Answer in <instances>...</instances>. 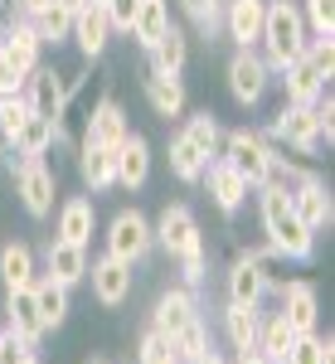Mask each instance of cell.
Returning a JSON list of instances; mask_svg holds the SVG:
<instances>
[{"mask_svg": "<svg viewBox=\"0 0 335 364\" xmlns=\"http://www.w3.org/2000/svg\"><path fill=\"white\" fill-rule=\"evenodd\" d=\"M257 214H262V233H267V248L272 252L292 257V262H311V257H316V233L297 219L287 190L257 185Z\"/></svg>", "mask_w": 335, "mask_h": 364, "instance_id": "cell-1", "label": "cell"}, {"mask_svg": "<svg viewBox=\"0 0 335 364\" xmlns=\"http://www.w3.org/2000/svg\"><path fill=\"white\" fill-rule=\"evenodd\" d=\"M307 20H302V5L292 0H267V15H262V34H257V49H262V63L282 73L287 63L307 54Z\"/></svg>", "mask_w": 335, "mask_h": 364, "instance_id": "cell-2", "label": "cell"}, {"mask_svg": "<svg viewBox=\"0 0 335 364\" xmlns=\"http://www.w3.org/2000/svg\"><path fill=\"white\" fill-rule=\"evenodd\" d=\"M219 161H228V166L248 180V190H257V185H267V170H272V146L257 136V132L238 127V132H223Z\"/></svg>", "mask_w": 335, "mask_h": 364, "instance_id": "cell-3", "label": "cell"}, {"mask_svg": "<svg viewBox=\"0 0 335 364\" xmlns=\"http://www.w3.org/2000/svg\"><path fill=\"white\" fill-rule=\"evenodd\" d=\"M267 83H272V68L262 63L257 49H238V54L228 58V92H233V102L257 107L262 92H267Z\"/></svg>", "mask_w": 335, "mask_h": 364, "instance_id": "cell-4", "label": "cell"}, {"mask_svg": "<svg viewBox=\"0 0 335 364\" xmlns=\"http://www.w3.org/2000/svg\"><path fill=\"white\" fill-rule=\"evenodd\" d=\"M151 248H156V233H151V224H146V214L122 209V214L107 224V252H112V257H122V262H141Z\"/></svg>", "mask_w": 335, "mask_h": 364, "instance_id": "cell-5", "label": "cell"}, {"mask_svg": "<svg viewBox=\"0 0 335 364\" xmlns=\"http://www.w3.org/2000/svg\"><path fill=\"white\" fill-rule=\"evenodd\" d=\"M20 92H25V102H29V112H34V117L58 122V117H63V107H68V92H73V87L63 83L54 68L34 63V73L25 78V87H20Z\"/></svg>", "mask_w": 335, "mask_h": 364, "instance_id": "cell-6", "label": "cell"}, {"mask_svg": "<svg viewBox=\"0 0 335 364\" xmlns=\"http://www.w3.org/2000/svg\"><path fill=\"white\" fill-rule=\"evenodd\" d=\"M151 233H156V243H161L170 257H180V252H190V248H199V243H204L190 204H166V214L151 224Z\"/></svg>", "mask_w": 335, "mask_h": 364, "instance_id": "cell-7", "label": "cell"}, {"mask_svg": "<svg viewBox=\"0 0 335 364\" xmlns=\"http://www.w3.org/2000/svg\"><path fill=\"white\" fill-rule=\"evenodd\" d=\"M15 185H20V204L29 209V219H49V214H54L58 175L44 166V161H25L20 175H15Z\"/></svg>", "mask_w": 335, "mask_h": 364, "instance_id": "cell-8", "label": "cell"}, {"mask_svg": "<svg viewBox=\"0 0 335 364\" xmlns=\"http://www.w3.org/2000/svg\"><path fill=\"white\" fill-rule=\"evenodd\" d=\"M287 199H292L297 219H302V224H307L311 233L331 228V219H335V204H331V190H326V180H321V175H307L302 185H292V190H287Z\"/></svg>", "mask_w": 335, "mask_h": 364, "instance_id": "cell-9", "label": "cell"}, {"mask_svg": "<svg viewBox=\"0 0 335 364\" xmlns=\"http://www.w3.org/2000/svg\"><path fill=\"white\" fill-rule=\"evenodd\" d=\"M272 136L287 141L292 151L311 156V151L321 146V122H316V102H311V107H297V102H287V107L277 112V122H272Z\"/></svg>", "mask_w": 335, "mask_h": 364, "instance_id": "cell-10", "label": "cell"}, {"mask_svg": "<svg viewBox=\"0 0 335 364\" xmlns=\"http://www.w3.org/2000/svg\"><path fill=\"white\" fill-rule=\"evenodd\" d=\"M87 282H92V296L102 301V306H122L127 296H132V262H122V257H97V262H87Z\"/></svg>", "mask_w": 335, "mask_h": 364, "instance_id": "cell-11", "label": "cell"}, {"mask_svg": "<svg viewBox=\"0 0 335 364\" xmlns=\"http://www.w3.org/2000/svg\"><path fill=\"white\" fill-rule=\"evenodd\" d=\"M262 15H267V0H223V29L238 49H257Z\"/></svg>", "mask_w": 335, "mask_h": 364, "instance_id": "cell-12", "label": "cell"}, {"mask_svg": "<svg viewBox=\"0 0 335 364\" xmlns=\"http://www.w3.org/2000/svg\"><path fill=\"white\" fill-rule=\"evenodd\" d=\"M282 321L297 336H311L321 326V301H316V287L311 282H287L282 287Z\"/></svg>", "mask_w": 335, "mask_h": 364, "instance_id": "cell-13", "label": "cell"}, {"mask_svg": "<svg viewBox=\"0 0 335 364\" xmlns=\"http://www.w3.org/2000/svg\"><path fill=\"white\" fill-rule=\"evenodd\" d=\"M195 316H199L195 291H190V287H170V291H161V301H156V311H151V331L175 336V331H185Z\"/></svg>", "mask_w": 335, "mask_h": 364, "instance_id": "cell-14", "label": "cell"}, {"mask_svg": "<svg viewBox=\"0 0 335 364\" xmlns=\"http://www.w3.org/2000/svg\"><path fill=\"white\" fill-rule=\"evenodd\" d=\"M44 277L58 282V287H78L87 277V248L83 243H63L54 238L49 248H44Z\"/></svg>", "mask_w": 335, "mask_h": 364, "instance_id": "cell-15", "label": "cell"}, {"mask_svg": "<svg viewBox=\"0 0 335 364\" xmlns=\"http://www.w3.org/2000/svg\"><path fill=\"white\" fill-rule=\"evenodd\" d=\"M199 185L209 190V199L219 204L223 214H233V209L248 199V180L228 166V161H209V166H204V175H199Z\"/></svg>", "mask_w": 335, "mask_h": 364, "instance_id": "cell-16", "label": "cell"}, {"mask_svg": "<svg viewBox=\"0 0 335 364\" xmlns=\"http://www.w3.org/2000/svg\"><path fill=\"white\" fill-rule=\"evenodd\" d=\"M58 132H63V127L49 122V117H29L25 127H20V136L5 146V151H10L5 161H10V166H15V161H20V166H25V161H44V151L58 141Z\"/></svg>", "mask_w": 335, "mask_h": 364, "instance_id": "cell-17", "label": "cell"}, {"mask_svg": "<svg viewBox=\"0 0 335 364\" xmlns=\"http://www.w3.org/2000/svg\"><path fill=\"white\" fill-rule=\"evenodd\" d=\"M127 112H122V102L117 97H102L92 112H87V132H83V141H92V146H107V151H117L122 141H127Z\"/></svg>", "mask_w": 335, "mask_h": 364, "instance_id": "cell-18", "label": "cell"}, {"mask_svg": "<svg viewBox=\"0 0 335 364\" xmlns=\"http://www.w3.org/2000/svg\"><path fill=\"white\" fill-rule=\"evenodd\" d=\"M68 39H78V49H83L87 58H97L102 49H107V39H112L107 10H102L97 0H87L83 10H73V29H68Z\"/></svg>", "mask_w": 335, "mask_h": 364, "instance_id": "cell-19", "label": "cell"}, {"mask_svg": "<svg viewBox=\"0 0 335 364\" xmlns=\"http://www.w3.org/2000/svg\"><path fill=\"white\" fill-rule=\"evenodd\" d=\"M5 311H10V336L25 350H34L44 340V321H39V306H34V291H5Z\"/></svg>", "mask_w": 335, "mask_h": 364, "instance_id": "cell-20", "label": "cell"}, {"mask_svg": "<svg viewBox=\"0 0 335 364\" xmlns=\"http://www.w3.org/2000/svg\"><path fill=\"white\" fill-rule=\"evenodd\" d=\"M146 175H151V146H146V136L127 132V141L117 146V185L122 190H141Z\"/></svg>", "mask_w": 335, "mask_h": 364, "instance_id": "cell-21", "label": "cell"}, {"mask_svg": "<svg viewBox=\"0 0 335 364\" xmlns=\"http://www.w3.org/2000/svg\"><path fill=\"white\" fill-rule=\"evenodd\" d=\"M282 87H287V102H297V107H311V102L326 92V78H321V73H316V63L302 54L297 63H287V68H282Z\"/></svg>", "mask_w": 335, "mask_h": 364, "instance_id": "cell-22", "label": "cell"}, {"mask_svg": "<svg viewBox=\"0 0 335 364\" xmlns=\"http://www.w3.org/2000/svg\"><path fill=\"white\" fill-rule=\"evenodd\" d=\"M262 272H257V262H252V252H238L233 262H228V301H238V306H257L262 301Z\"/></svg>", "mask_w": 335, "mask_h": 364, "instance_id": "cell-23", "label": "cell"}, {"mask_svg": "<svg viewBox=\"0 0 335 364\" xmlns=\"http://www.w3.org/2000/svg\"><path fill=\"white\" fill-rule=\"evenodd\" d=\"M92 228H97V214H92V199L73 195L63 199V209H58V238L63 243H92Z\"/></svg>", "mask_w": 335, "mask_h": 364, "instance_id": "cell-24", "label": "cell"}, {"mask_svg": "<svg viewBox=\"0 0 335 364\" xmlns=\"http://www.w3.org/2000/svg\"><path fill=\"white\" fill-rule=\"evenodd\" d=\"M146 102H151V112L156 117H180L185 112V83H180V73H146Z\"/></svg>", "mask_w": 335, "mask_h": 364, "instance_id": "cell-25", "label": "cell"}, {"mask_svg": "<svg viewBox=\"0 0 335 364\" xmlns=\"http://www.w3.org/2000/svg\"><path fill=\"white\" fill-rule=\"evenodd\" d=\"M78 175H83L87 190H107V185H117V151L83 141V146H78Z\"/></svg>", "mask_w": 335, "mask_h": 364, "instance_id": "cell-26", "label": "cell"}, {"mask_svg": "<svg viewBox=\"0 0 335 364\" xmlns=\"http://www.w3.org/2000/svg\"><path fill=\"white\" fill-rule=\"evenodd\" d=\"M257 326H262V311H257V306H238V301H228V311H223V336H228V345H233L238 355L257 350Z\"/></svg>", "mask_w": 335, "mask_h": 364, "instance_id": "cell-27", "label": "cell"}, {"mask_svg": "<svg viewBox=\"0 0 335 364\" xmlns=\"http://www.w3.org/2000/svg\"><path fill=\"white\" fill-rule=\"evenodd\" d=\"M0 282H5V291H29L34 287V252L29 243H5L0 248Z\"/></svg>", "mask_w": 335, "mask_h": 364, "instance_id": "cell-28", "label": "cell"}, {"mask_svg": "<svg viewBox=\"0 0 335 364\" xmlns=\"http://www.w3.org/2000/svg\"><path fill=\"white\" fill-rule=\"evenodd\" d=\"M166 29H170V0H141L137 15H132V29H127V34L137 39L141 49H151V44H156V39H161Z\"/></svg>", "mask_w": 335, "mask_h": 364, "instance_id": "cell-29", "label": "cell"}, {"mask_svg": "<svg viewBox=\"0 0 335 364\" xmlns=\"http://www.w3.org/2000/svg\"><path fill=\"white\" fill-rule=\"evenodd\" d=\"M146 54H151V73H180V68H185V58H190V39H185V29L170 25L166 34L146 49Z\"/></svg>", "mask_w": 335, "mask_h": 364, "instance_id": "cell-30", "label": "cell"}, {"mask_svg": "<svg viewBox=\"0 0 335 364\" xmlns=\"http://www.w3.org/2000/svg\"><path fill=\"white\" fill-rule=\"evenodd\" d=\"M292 340H297V331H292V326L282 321V311L262 316V326H257V355H262L267 364H282V360H287Z\"/></svg>", "mask_w": 335, "mask_h": 364, "instance_id": "cell-31", "label": "cell"}, {"mask_svg": "<svg viewBox=\"0 0 335 364\" xmlns=\"http://www.w3.org/2000/svg\"><path fill=\"white\" fill-rule=\"evenodd\" d=\"M34 306H39V321H44V331H58L63 321H68V287H58V282L39 277L34 287Z\"/></svg>", "mask_w": 335, "mask_h": 364, "instance_id": "cell-32", "label": "cell"}, {"mask_svg": "<svg viewBox=\"0 0 335 364\" xmlns=\"http://www.w3.org/2000/svg\"><path fill=\"white\" fill-rule=\"evenodd\" d=\"M204 166H209V156H204V151H199V146L185 136V132H175V136H170V170H175V180L199 185Z\"/></svg>", "mask_w": 335, "mask_h": 364, "instance_id": "cell-33", "label": "cell"}, {"mask_svg": "<svg viewBox=\"0 0 335 364\" xmlns=\"http://www.w3.org/2000/svg\"><path fill=\"white\" fill-rule=\"evenodd\" d=\"M29 25H34V34H39V44H58V39H68V29H73V10H63V5L54 0V5H44Z\"/></svg>", "mask_w": 335, "mask_h": 364, "instance_id": "cell-34", "label": "cell"}, {"mask_svg": "<svg viewBox=\"0 0 335 364\" xmlns=\"http://www.w3.org/2000/svg\"><path fill=\"white\" fill-rule=\"evenodd\" d=\"M282 364H335V345H331V340H321L316 331H311V336H297Z\"/></svg>", "mask_w": 335, "mask_h": 364, "instance_id": "cell-35", "label": "cell"}, {"mask_svg": "<svg viewBox=\"0 0 335 364\" xmlns=\"http://www.w3.org/2000/svg\"><path fill=\"white\" fill-rule=\"evenodd\" d=\"M29 102H25V92H0V141L10 146V141L20 136V127L29 122Z\"/></svg>", "mask_w": 335, "mask_h": 364, "instance_id": "cell-36", "label": "cell"}, {"mask_svg": "<svg viewBox=\"0 0 335 364\" xmlns=\"http://www.w3.org/2000/svg\"><path fill=\"white\" fill-rule=\"evenodd\" d=\"M185 136L195 141V146L204 151V156H209V161L219 156V141H223V132H219V122H214V112H195L190 122H185Z\"/></svg>", "mask_w": 335, "mask_h": 364, "instance_id": "cell-37", "label": "cell"}, {"mask_svg": "<svg viewBox=\"0 0 335 364\" xmlns=\"http://www.w3.org/2000/svg\"><path fill=\"white\" fill-rule=\"evenodd\" d=\"M137 364H180V350H175V340L161 336V331H146L137 345Z\"/></svg>", "mask_w": 335, "mask_h": 364, "instance_id": "cell-38", "label": "cell"}, {"mask_svg": "<svg viewBox=\"0 0 335 364\" xmlns=\"http://www.w3.org/2000/svg\"><path fill=\"white\" fill-rule=\"evenodd\" d=\"M170 340H175V350H180V364H185V360H195V355H204V350H209V326L195 316L185 331H175Z\"/></svg>", "mask_w": 335, "mask_h": 364, "instance_id": "cell-39", "label": "cell"}, {"mask_svg": "<svg viewBox=\"0 0 335 364\" xmlns=\"http://www.w3.org/2000/svg\"><path fill=\"white\" fill-rule=\"evenodd\" d=\"M302 20H307V34L331 39L335 34V0H307L302 5Z\"/></svg>", "mask_w": 335, "mask_h": 364, "instance_id": "cell-40", "label": "cell"}, {"mask_svg": "<svg viewBox=\"0 0 335 364\" xmlns=\"http://www.w3.org/2000/svg\"><path fill=\"white\" fill-rule=\"evenodd\" d=\"M180 5H185V15H190L204 34H214V29L223 25V0H180Z\"/></svg>", "mask_w": 335, "mask_h": 364, "instance_id": "cell-41", "label": "cell"}, {"mask_svg": "<svg viewBox=\"0 0 335 364\" xmlns=\"http://www.w3.org/2000/svg\"><path fill=\"white\" fill-rule=\"evenodd\" d=\"M307 58L316 63V73H321V78L331 83V73H335V44H331V39L311 34V39H307Z\"/></svg>", "mask_w": 335, "mask_h": 364, "instance_id": "cell-42", "label": "cell"}, {"mask_svg": "<svg viewBox=\"0 0 335 364\" xmlns=\"http://www.w3.org/2000/svg\"><path fill=\"white\" fill-rule=\"evenodd\" d=\"M180 267H185V287H199L204 272H209V257H204V243L190 252H180Z\"/></svg>", "mask_w": 335, "mask_h": 364, "instance_id": "cell-43", "label": "cell"}, {"mask_svg": "<svg viewBox=\"0 0 335 364\" xmlns=\"http://www.w3.org/2000/svg\"><path fill=\"white\" fill-rule=\"evenodd\" d=\"M137 5L141 0H102V10H107V20H112V29H132V15H137Z\"/></svg>", "mask_w": 335, "mask_h": 364, "instance_id": "cell-44", "label": "cell"}, {"mask_svg": "<svg viewBox=\"0 0 335 364\" xmlns=\"http://www.w3.org/2000/svg\"><path fill=\"white\" fill-rule=\"evenodd\" d=\"M25 345H20V340L10 336V331H5V336H0V364H25Z\"/></svg>", "mask_w": 335, "mask_h": 364, "instance_id": "cell-45", "label": "cell"}, {"mask_svg": "<svg viewBox=\"0 0 335 364\" xmlns=\"http://www.w3.org/2000/svg\"><path fill=\"white\" fill-rule=\"evenodd\" d=\"M44 5H54V0H20V10H25V20H34Z\"/></svg>", "mask_w": 335, "mask_h": 364, "instance_id": "cell-46", "label": "cell"}, {"mask_svg": "<svg viewBox=\"0 0 335 364\" xmlns=\"http://www.w3.org/2000/svg\"><path fill=\"white\" fill-rule=\"evenodd\" d=\"M185 364H228V360H223L219 350H204V355H195V360H185Z\"/></svg>", "mask_w": 335, "mask_h": 364, "instance_id": "cell-47", "label": "cell"}, {"mask_svg": "<svg viewBox=\"0 0 335 364\" xmlns=\"http://www.w3.org/2000/svg\"><path fill=\"white\" fill-rule=\"evenodd\" d=\"M238 364H267V360H262L257 350H248V355H238Z\"/></svg>", "mask_w": 335, "mask_h": 364, "instance_id": "cell-48", "label": "cell"}, {"mask_svg": "<svg viewBox=\"0 0 335 364\" xmlns=\"http://www.w3.org/2000/svg\"><path fill=\"white\" fill-rule=\"evenodd\" d=\"M58 5H63V10H83L87 0H58Z\"/></svg>", "mask_w": 335, "mask_h": 364, "instance_id": "cell-49", "label": "cell"}, {"mask_svg": "<svg viewBox=\"0 0 335 364\" xmlns=\"http://www.w3.org/2000/svg\"><path fill=\"white\" fill-rule=\"evenodd\" d=\"M25 364H39V355H34V350H29V355H25Z\"/></svg>", "mask_w": 335, "mask_h": 364, "instance_id": "cell-50", "label": "cell"}, {"mask_svg": "<svg viewBox=\"0 0 335 364\" xmlns=\"http://www.w3.org/2000/svg\"><path fill=\"white\" fill-rule=\"evenodd\" d=\"M92 364H107V360H92Z\"/></svg>", "mask_w": 335, "mask_h": 364, "instance_id": "cell-51", "label": "cell"}, {"mask_svg": "<svg viewBox=\"0 0 335 364\" xmlns=\"http://www.w3.org/2000/svg\"><path fill=\"white\" fill-rule=\"evenodd\" d=\"M0 336H5V326H0Z\"/></svg>", "mask_w": 335, "mask_h": 364, "instance_id": "cell-52", "label": "cell"}, {"mask_svg": "<svg viewBox=\"0 0 335 364\" xmlns=\"http://www.w3.org/2000/svg\"><path fill=\"white\" fill-rule=\"evenodd\" d=\"M97 5H102V0H97Z\"/></svg>", "mask_w": 335, "mask_h": 364, "instance_id": "cell-53", "label": "cell"}]
</instances>
